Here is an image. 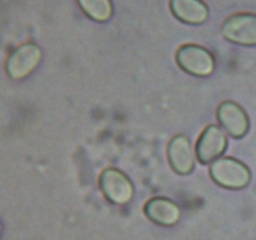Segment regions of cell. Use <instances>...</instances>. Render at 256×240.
I'll use <instances>...</instances> for the list:
<instances>
[{
    "label": "cell",
    "instance_id": "obj_1",
    "mask_svg": "<svg viewBox=\"0 0 256 240\" xmlns=\"http://www.w3.org/2000/svg\"><path fill=\"white\" fill-rule=\"evenodd\" d=\"M210 174L218 184L232 189L246 186L252 179L249 168L234 158H218L210 166Z\"/></svg>",
    "mask_w": 256,
    "mask_h": 240
},
{
    "label": "cell",
    "instance_id": "obj_2",
    "mask_svg": "<svg viewBox=\"0 0 256 240\" xmlns=\"http://www.w3.org/2000/svg\"><path fill=\"white\" fill-rule=\"evenodd\" d=\"M100 188L109 200L115 204H125L134 194V186L126 174L115 168H108L100 175Z\"/></svg>",
    "mask_w": 256,
    "mask_h": 240
},
{
    "label": "cell",
    "instance_id": "obj_3",
    "mask_svg": "<svg viewBox=\"0 0 256 240\" xmlns=\"http://www.w3.org/2000/svg\"><path fill=\"white\" fill-rule=\"evenodd\" d=\"M178 62L186 72L194 75H209L214 70V58L205 48L195 44L182 45L176 54Z\"/></svg>",
    "mask_w": 256,
    "mask_h": 240
},
{
    "label": "cell",
    "instance_id": "obj_4",
    "mask_svg": "<svg viewBox=\"0 0 256 240\" xmlns=\"http://www.w3.org/2000/svg\"><path fill=\"white\" fill-rule=\"evenodd\" d=\"M222 35L238 44L256 45V15L240 12L228 18L222 25Z\"/></svg>",
    "mask_w": 256,
    "mask_h": 240
},
{
    "label": "cell",
    "instance_id": "obj_5",
    "mask_svg": "<svg viewBox=\"0 0 256 240\" xmlns=\"http://www.w3.org/2000/svg\"><path fill=\"white\" fill-rule=\"evenodd\" d=\"M42 59V50L32 42L22 45L12 52L6 62L8 74L12 79H22L32 72Z\"/></svg>",
    "mask_w": 256,
    "mask_h": 240
},
{
    "label": "cell",
    "instance_id": "obj_6",
    "mask_svg": "<svg viewBox=\"0 0 256 240\" xmlns=\"http://www.w3.org/2000/svg\"><path fill=\"white\" fill-rule=\"evenodd\" d=\"M218 118L230 135L240 138L249 130L250 122L246 112L232 100L222 102L218 108Z\"/></svg>",
    "mask_w": 256,
    "mask_h": 240
},
{
    "label": "cell",
    "instance_id": "obj_7",
    "mask_svg": "<svg viewBox=\"0 0 256 240\" xmlns=\"http://www.w3.org/2000/svg\"><path fill=\"white\" fill-rule=\"evenodd\" d=\"M228 139L222 129L218 125H209L200 135L196 144V154L202 162H209L219 158L225 150Z\"/></svg>",
    "mask_w": 256,
    "mask_h": 240
},
{
    "label": "cell",
    "instance_id": "obj_8",
    "mask_svg": "<svg viewBox=\"0 0 256 240\" xmlns=\"http://www.w3.org/2000/svg\"><path fill=\"white\" fill-rule=\"evenodd\" d=\"M168 156L175 172L180 174H188L194 168V150L186 135H176L170 140L168 146Z\"/></svg>",
    "mask_w": 256,
    "mask_h": 240
},
{
    "label": "cell",
    "instance_id": "obj_9",
    "mask_svg": "<svg viewBox=\"0 0 256 240\" xmlns=\"http://www.w3.org/2000/svg\"><path fill=\"white\" fill-rule=\"evenodd\" d=\"M145 214L152 222L162 225H172L179 220L180 209L166 198H152L145 204Z\"/></svg>",
    "mask_w": 256,
    "mask_h": 240
},
{
    "label": "cell",
    "instance_id": "obj_10",
    "mask_svg": "<svg viewBox=\"0 0 256 240\" xmlns=\"http://www.w3.org/2000/svg\"><path fill=\"white\" fill-rule=\"evenodd\" d=\"M172 12L189 24H200L209 16V9L202 0H170Z\"/></svg>",
    "mask_w": 256,
    "mask_h": 240
},
{
    "label": "cell",
    "instance_id": "obj_11",
    "mask_svg": "<svg viewBox=\"0 0 256 240\" xmlns=\"http://www.w3.org/2000/svg\"><path fill=\"white\" fill-rule=\"evenodd\" d=\"M82 9L98 22H105L112 16V5L110 0H78Z\"/></svg>",
    "mask_w": 256,
    "mask_h": 240
}]
</instances>
